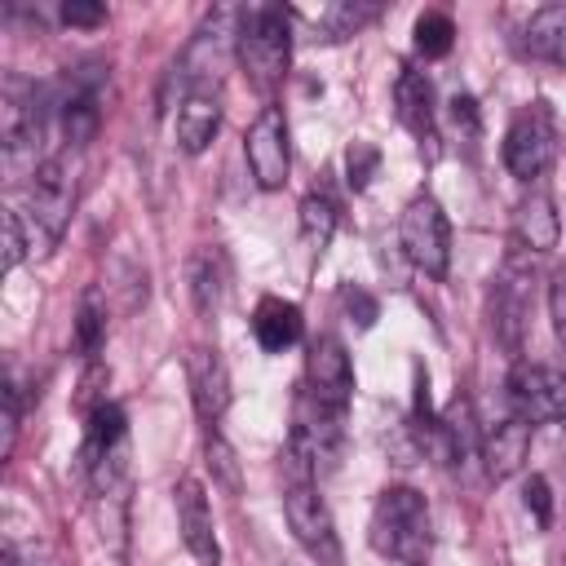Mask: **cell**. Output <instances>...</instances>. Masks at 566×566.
<instances>
[{"instance_id": "4fadbf2b", "label": "cell", "mask_w": 566, "mask_h": 566, "mask_svg": "<svg viewBox=\"0 0 566 566\" xmlns=\"http://www.w3.org/2000/svg\"><path fill=\"white\" fill-rule=\"evenodd\" d=\"M495 332L504 340L509 354L522 349V332H526V314H531V265L513 252L495 279Z\"/></svg>"}, {"instance_id": "484cf974", "label": "cell", "mask_w": 566, "mask_h": 566, "mask_svg": "<svg viewBox=\"0 0 566 566\" xmlns=\"http://www.w3.org/2000/svg\"><path fill=\"white\" fill-rule=\"evenodd\" d=\"M447 119H451V133L455 142L464 146V155H478V137H482V119H478V102L469 93H455L447 102Z\"/></svg>"}, {"instance_id": "f546056e", "label": "cell", "mask_w": 566, "mask_h": 566, "mask_svg": "<svg viewBox=\"0 0 566 566\" xmlns=\"http://www.w3.org/2000/svg\"><path fill=\"white\" fill-rule=\"evenodd\" d=\"M0 226H4V270H13L18 261L31 256V239H27V226H22V212L18 208H4L0 212Z\"/></svg>"}, {"instance_id": "52a82bcc", "label": "cell", "mask_w": 566, "mask_h": 566, "mask_svg": "<svg viewBox=\"0 0 566 566\" xmlns=\"http://www.w3.org/2000/svg\"><path fill=\"white\" fill-rule=\"evenodd\" d=\"M283 517H287L292 539L310 553V562H318V566H340L345 562V548H340L332 509L323 504V495L310 482V473H296L292 469V482L283 491Z\"/></svg>"}, {"instance_id": "83f0119b", "label": "cell", "mask_w": 566, "mask_h": 566, "mask_svg": "<svg viewBox=\"0 0 566 566\" xmlns=\"http://www.w3.org/2000/svg\"><path fill=\"white\" fill-rule=\"evenodd\" d=\"M102 340H106V310L97 305V296H84L80 318H75V345H80V354L93 363L97 349H102Z\"/></svg>"}, {"instance_id": "3957f363", "label": "cell", "mask_w": 566, "mask_h": 566, "mask_svg": "<svg viewBox=\"0 0 566 566\" xmlns=\"http://www.w3.org/2000/svg\"><path fill=\"white\" fill-rule=\"evenodd\" d=\"M234 57L243 66V75L252 80V88L274 93L287 75V57H292V18L283 4H252L239 9L234 22Z\"/></svg>"}, {"instance_id": "4316f807", "label": "cell", "mask_w": 566, "mask_h": 566, "mask_svg": "<svg viewBox=\"0 0 566 566\" xmlns=\"http://www.w3.org/2000/svg\"><path fill=\"white\" fill-rule=\"evenodd\" d=\"M203 455H208V469H212V482H217L221 491H230V495H239V486H243V478H239V460H234V451H230V442H226L221 433H208V438H203Z\"/></svg>"}, {"instance_id": "ba28073f", "label": "cell", "mask_w": 566, "mask_h": 566, "mask_svg": "<svg viewBox=\"0 0 566 566\" xmlns=\"http://www.w3.org/2000/svg\"><path fill=\"white\" fill-rule=\"evenodd\" d=\"M243 155H248V168H252V181L261 190H283L287 186V172H292V146H287V119H283V106L265 102L256 111V119L248 124V137H243Z\"/></svg>"}, {"instance_id": "1f68e13d", "label": "cell", "mask_w": 566, "mask_h": 566, "mask_svg": "<svg viewBox=\"0 0 566 566\" xmlns=\"http://www.w3.org/2000/svg\"><path fill=\"white\" fill-rule=\"evenodd\" d=\"M57 18L66 22V27H102L106 22V4H97V0H66L62 9H57Z\"/></svg>"}, {"instance_id": "d590c367", "label": "cell", "mask_w": 566, "mask_h": 566, "mask_svg": "<svg viewBox=\"0 0 566 566\" xmlns=\"http://www.w3.org/2000/svg\"><path fill=\"white\" fill-rule=\"evenodd\" d=\"M4 566H49L35 548H4Z\"/></svg>"}, {"instance_id": "d4e9b609", "label": "cell", "mask_w": 566, "mask_h": 566, "mask_svg": "<svg viewBox=\"0 0 566 566\" xmlns=\"http://www.w3.org/2000/svg\"><path fill=\"white\" fill-rule=\"evenodd\" d=\"M451 44H455V22H451V13L424 9V13L416 18V53H424V57H447Z\"/></svg>"}, {"instance_id": "9c48e42d", "label": "cell", "mask_w": 566, "mask_h": 566, "mask_svg": "<svg viewBox=\"0 0 566 566\" xmlns=\"http://www.w3.org/2000/svg\"><path fill=\"white\" fill-rule=\"evenodd\" d=\"M509 407L531 429L548 420H566V371L548 363H513L509 371Z\"/></svg>"}, {"instance_id": "30bf717a", "label": "cell", "mask_w": 566, "mask_h": 566, "mask_svg": "<svg viewBox=\"0 0 566 566\" xmlns=\"http://www.w3.org/2000/svg\"><path fill=\"white\" fill-rule=\"evenodd\" d=\"M305 394H310L314 402H323V407H336V411L349 407V394H354V363H349L345 345H340L332 332L314 336L310 349H305Z\"/></svg>"}, {"instance_id": "7a4b0ae2", "label": "cell", "mask_w": 566, "mask_h": 566, "mask_svg": "<svg viewBox=\"0 0 566 566\" xmlns=\"http://www.w3.org/2000/svg\"><path fill=\"white\" fill-rule=\"evenodd\" d=\"M367 539L380 557H389L398 566H420L433 544V522H429L424 495L416 486H385L371 504Z\"/></svg>"}, {"instance_id": "6da1fadb", "label": "cell", "mask_w": 566, "mask_h": 566, "mask_svg": "<svg viewBox=\"0 0 566 566\" xmlns=\"http://www.w3.org/2000/svg\"><path fill=\"white\" fill-rule=\"evenodd\" d=\"M49 111L53 97L18 75L4 80V102H0V159H4V177L13 186H27L40 164L49 155H40L44 146V128H49Z\"/></svg>"}, {"instance_id": "5b68a950", "label": "cell", "mask_w": 566, "mask_h": 566, "mask_svg": "<svg viewBox=\"0 0 566 566\" xmlns=\"http://www.w3.org/2000/svg\"><path fill=\"white\" fill-rule=\"evenodd\" d=\"M124 460H128V420L115 402H102L88 411L80 464L93 486V495H119L124 491Z\"/></svg>"}, {"instance_id": "d6a6232c", "label": "cell", "mask_w": 566, "mask_h": 566, "mask_svg": "<svg viewBox=\"0 0 566 566\" xmlns=\"http://www.w3.org/2000/svg\"><path fill=\"white\" fill-rule=\"evenodd\" d=\"M522 495H526V509L535 513V522H539V526H548V522H553V491H548V482H544L539 473H531Z\"/></svg>"}, {"instance_id": "f1b7e54d", "label": "cell", "mask_w": 566, "mask_h": 566, "mask_svg": "<svg viewBox=\"0 0 566 566\" xmlns=\"http://www.w3.org/2000/svg\"><path fill=\"white\" fill-rule=\"evenodd\" d=\"M376 168H380V150L371 142H354L345 150V172H349V186L354 190H367L371 177H376Z\"/></svg>"}, {"instance_id": "4dcf8cb0", "label": "cell", "mask_w": 566, "mask_h": 566, "mask_svg": "<svg viewBox=\"0 0 566 566\" xmlns=\"http://www.w3.org/2000/svg\"><path fill=\"white\" fill-rule=\"evenodd\" d=\"M0 402H4V442H0V455L9 460L13 455V442H18V429H22V402H18V380L13 376H4Z\"/></svg>"}, {"instance_id": "836d02e7", "label": "cell", "mask_w": 566, "mask_h": 566, "mask_svg": "<svg viewBox=\"0 0 566 566\" xmlns=\"http://www.w3.org/2000/svg\"><path fill=\"white\" fill-rule=\"evenodd\" d=\"M548 310H553V327H557V336H562V345H566V265L553 274V283H548Z\"/></svg>"}, {"instance_id": "2e32d148", "label": "cell", "mask_w": 566, "mask_h": 566, "mask_svg": "<svg viewBox=\"0 0 566 566\" xmlns=\"http://www.w3.org/2000/svg\"><path fill=\"white\" fill-rule=\"evenodd\" d=\"M186 380H190V398H195L199 420L217 424L230 407V371H226L221 354L208 349V345H195L190 358H186Z\"/></svg>"}, {"instance_id": "cb8c5ba5", "label": "cell", "mask_w": 566, "mask_h": 566, "mask_svg": "<svg viewBox=\"0 0 566 566\" xmlns=\"http://www.w3.org/2000/svg\"><path fill=\"white\" fill-rule=\"evenodd\" d=\"M380 18V4H367V0H336L318 13V40L336 44V40H349L358 35L363 27H371Z\"/></svg>"}, {"instance_id": "277c9868", "label": "cell", "mask_w": 566, "mask_h": 566, "mask_svg": "<svg viewBox=\"0 0 566 566\" xmlns=\"http://www.w3.org/2000/svg\"><path fill=\"white\" fill-rule=\"evenodd\" d=\"M18 212H22V226L31 239V256H49L75 212V172H71L66 155H49L40 164V172L27 181V203Z\"/></svg>"}, {"instance_id": "603a6c76", "label": "cell", "mask_w": 566, "mask_h": 566, "mask_svg": "<svg viewBox=\"0 0 566 566\" xmlns=\"http://www.w3.org/2000/svg\"><path fill=\"white\" fill-rule=\"evenodd\" d=\"M336 221H340V208H336V199L327 190H310L301 199V239H305V248L314 256H323V248L332 243Z\"/></svg>"}, {"instance_id": "8992f818", "label": "cell", "mask_w": 566, "mask_h": 566, "mask_svg": "<svg viewBox=\"0 0 566 566\" xmlns=\"http://www.w3.org/2000/svg\"><path fill=\"white\" fill-rule=\"evenodd\" d=\"M398 243L402 256L424 274V279H447L451 270V221L433 195H411L402 217H398Z\"/></svg>"}, {"instance_id": "7402d4cb", "label": "cell", "mask_w": 566, "mask_h": 566, "mask_svg": "<svg viewBox=\"0 0 566 566\" xmlns=\"http://www.w3.org/2000/svg\"><path fill=\"white\" fill-rule=\"evenodd\" d=\"M226 279H230V270H226V256L217 248H203L190 256V296H195V310L203 318L217 314V305L226 296Z\"/></svg>"}, {"instance_id": "d6986e66", "label": "cell", "mask_w": 566, "mask_h": 566, "mask_svg": "<svg viewBox=\"0 0 566 566\" xmlns=\"http://www.w3.org/2000/svg\"><path fill=\"white\" fill-rule=\"evenodd\" d=\"M513 239L526 256H539L548 248H557V208H553V195L548 190H531L522 195V203L513 208Z\"/></svg>"}, {"instance_id": "9a60e30c", "label": "cell", "mask_w": 566, "mask_h": 566, "mask_svg": "<svg viewBox=\"0 0 566 566\" xmlns=\"http://www.w3.org/2000/svg\"><path fill=\"white\" fill-rule=\"evenodd\" d=\"M217 128H221V88H217V80L186 88L181 102H177V146L186 155H203L208 142L217 137Z\"/></svg>"}, {"instance_id": "e575fe53", "label": "cell", "mask_w": 566, "mask_h": 566, "mask_svg": "<svg viewBox=\"0 0 566 566\" xmlns=\"http://www.w3.org/2000/svg\"><path fill=\"white\" fill-rule=\"evenodd\" d=\"M340 301H345V310L358 318V327H371V323H376V301H371L363 287H345Z\"/></svg>"}, {"instance_id": "ac0fdd59", "label": "cell", "mask_w": 566, "mask_h": 566, "mask_svg": "<svg viewBox=\"0 0 566 566\" xmlns=\"http://www.w3.org/2000/svg\"><path fill=\"white\" fill-rule=\"evenodd\" d=\"M526 451H531V424L509 411L500 424H491L482 433V469H486V478L491 482L513 478L526 464Z\"/></svg>"}, {"instance_id": "44dd1931", "label": "cell", "mask_w": 566, "mask_h": 566, "mask_svg": "<svg viewBox=\"0 0 566 566\" xmlns=\"http://www.w3.org/2000/svg\"><path fill=\"white\" fill-rule=\"evenodd\" d=\"M522 53L535 57V62H553V66H566V4H548V9H535L531 22L522 27Z\"/></svg>"}, {"instance_id": "5bb4252c", "label": "cell", "mask_w": 566, "mask_h": 566, "mask_svg": "<svg viewBox=\"0 0 566 566\" xmlns=\"http://www.w3.org/2000/svg\"><path fill=\"white\" fill-rule=\"evenodd\" d=\"M172 504H177V526H181V539H186L190 557L199 566H217L221 562V544H217V526H212V509H208L203 482L199 478H181L177 491H172Z\"/></svg>"}, {"instance_id": "7c38bea8", "label": "cell", "mask_w": 566, "mask_h": 566, "mask_svg": "<svg viewBox=\"0 0 566 566\" xmlns=\"http://www.w3.org/2000/svg\"><path fill=\"white\" fill-rule=\"evenodd\" d=\"M548 164H553V128H548V115L531 106L504 133V168L531 186L548 172Z\"/></svg>"}, {"instance_id": "8fae6325", "label": "cell", "mask_w": 566, "mask_h": 566, "mask_svg": "<svg viewBox=\"0 0 566 566\" xmlns=\"http://www.w3.org/2000/svg\"><path fill=\"white\" fill-rule=\"evenodd\" d=\"M97 102H102V75H97V66L71 71L66 84H62V93L53 97V115L62 124L66 146H84L97 133V124H102V106Z\"/></svg>"}, {"instance_id": "ffe728a7", "label": "cell", "mask_w": 566, "mask_h": 566, "mask_svg": "<svg viewBox=\"0 0 566 566\" xmlns=\"http://www.w3.org/2000/svg\"><path fill=\"white\" fill-rule=\"evenodd\" d=\"M305 332V318H301V305L283 301V296H261L256 310H252V336L265 354H283L301 340Z\"/></svg>"}, {"instance_id": "e0dca14e", "label": "cell", "mask_w": 566, "mask_h": 566, "mask_svg": "<svg viewBox=\"0 0 566 566\" xmlns=\"http://www.w3.org/2000/svg\"><path fill=\"white\" fill-rule=\"evenodd\" d=\"M394 106H398L402 128H407V133L420 142V150L438 142V119H433V84H429V75H424V71H416V66H402V71H398V80H394Z\"/></svg>"}]
</instances>
